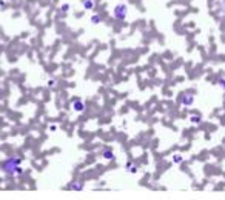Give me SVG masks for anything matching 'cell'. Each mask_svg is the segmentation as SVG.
Returning <instances> with one entry per match:
<instances>
[{"mask_svg": "<svg viewBox=\"0 0 225 200\" xmlns=\"http://www.w3.org/2000/svg\"><path fill=\"white\" fill-rule=\"evenodd\" d=\"M128 16V6L125 3H119V5L114 6V11H113V17L116 20H125Z\"/></svg>", "mask_w": 225, "mask_h": 200, "instance_id": "cell-2", "label": "cell"}, {"mask_svg": "<svg viewBox=\"0 0 225 200\" xmlns=\"http://www.w3.org/2000/svg\"><path fill=\"white\" fill-rule=\"evenodd\" d=\"M46 85H48V88H54V86L57 85V79H49Z\"/></svg>", "mask_w": 225, "mask_h": 200, "instance_id": "cell-14", "label": "cell"}, {"mask_svg": "<svg viewBox=\"0 0 225 200\" xmlns=\"http://www.w3.org/2000/svg\"><path fill=\"white\" fill-rule=\"evenodd\" d=\"M22 162H23V157L22 156H11V157H8L5 162H3V165H2L3 172H5L6 176H13L14 171H16V168L22 165Z\"/></svg>", "mask_w": 225, "mask_h": 200, "instance_id": "cell-1", "label": "cell"}, {"mask_svg": "<svg viewBox=\"0 0 225 200\" xmlns=\"http://www.w3.org/2000/svg\"><path fill=\"white\" fill-rule=\"evenodd\" d=\"M125 171H128L129 174H137L139 166H137L134 162H127V163H125Z\"/></svg>", "mask_w": 225, "mask_h": 200, "instance_id": "cell-6", "label": "cell"}, {"mask_svg": "<svg viewBox=\"0 0 225 200\" xmlns=\"http://www.w3.org/2000/svg\"><path fill=\"white\" fill-rule=\"evenodd\" d=\"M0 8H2V9H5V8H6V2H3V0H0Z\"/></svg>", "mask_w": 225, "mask_h": 200, "instance_id": "cell-17", "label": "cell"}, {"mask_svg": "<svg viewBox=\"0 0 225 200\" xmlns=\"http://www.w3.org/2000/svg\"><path fill=\"white\" fill-rule=\"evenodd\" d=\"M171 162H173L174 165H181L182 162H184V156H182V154H179V152L173 154V156H171Z\"/></svg>", "mask_w": 225, "mask_h": 200, "instance_id": "cell-7", "label": "cell"}, {"mask_svg": "<svg viewBox=\"0 0 225 200\" xmlns=\"http://www.w3.org/2000/svg\"><path fill=\"white\" fill-rule=\"evenodd\" d=\"M100 22H102V17L97 16V14H94V16L91 17V23H93V25H99Z\"/></svg>", "mask_w": 225, "mask_h": 200, "instance_id": "cell-12", "label": "cell"}, {"mask_svg": "<svg viewBox=\"0 0 225 200\" xmlns=\"http://www.w3.org/2000/svg\"><path fill=\"white\" fill-rule=\"evenodd\" d=\"M217 86H219L220 89H224V88H225V79H222V77H220L219 80H217Z\"/></svg>", "mask_w": 225, "mask_h": 200, "instance_id": "cell-15", "label": "cell"}, {"mask_svg": "<svg viewBox=\"0 0 225 200\" xmlns=\"http://www.w3.org/2000/svg\"><path fill=\"white\" fill-rule=\"evenodd\" d=\"M179 103H181L184 108L193 106V103H194V94L193 92H182L181 96H179Z\"/></svg>", "mask_w": 225, "mask_h": 200, "instance_id": "cell-3", "label": "cell"}, {"mask_svg": "<svg viewBox=\"0 0 225 200\" xmlns=\"http://www.w3.org/2000/svg\"><path fill=\"white\" fill-rule=\"evenodd\" d=\"M82 5H83V9H85V11H91V9H94L96 2H93V0H83Z\"/></svg>", "mask_w": 225, "mask_h": 200, "instance_id": "cell-8", "label": "cell"}, {"mask_svg": "<svg viewBox=\"0 0 225 200\" xmlns=\"http://www.w3.org/2000/svg\"><path fill=\"white\" fill-rule=\"evenodd\" d=\"M93 2H97V0H93Z\"/></svg>", "mask_w": 225, "mask_h": 200, "instance_id": "cell-19", "label": "cell"}, {"mask_svg": "<svg viewBox=\"0 0 225 200\" xmlns=\"http://www.w3.org/2000/svg\"><path fill=\"white\" fill-rule=\"evenodd\" d=\"M70 8H71L70 3H63V5L60 6V13H65V14H66L68 11H70Z\"/></svg>", "mask_w": 225, "mask_h": 200, "instance_id": "cell-13", "label": "cell"}, {"mask_svg": "<svg viewBox=\"0 0 225 200\" xmlns=\"http://www.w3.org/2000/svg\"><path fill=\"white\" fill-rule=\"evenodd\" d=\"M71 108H72V111H76V112H83L86 109V105L82 99H74L71 103Z\"/></svg>", "mask_w": 225, "mask_h": 200, "instance_id": "cell-5", "label": "cell"}, {"mask_svg": "<svg viewBox=\"0 0 225 200\" xmlns=\"http://www.w3.org/2000/svg\"><path fill=\"white\" fill-rule=\"evenodd\" d=\"M0 91H2V86H0Z\"/></svg>", "mask_w": 225, "mask_h": 200, "instance_id": "cell-18", "label": "cell"}, {"mask_svg": "<svg viewBox=\"0 0 225 200\" xmlns=\"http://www.w3.org/2000/svg\"><path fill=\"white\" fill-rule=\"evenodd\" d=\"M25 174V169L23 168H20V166H17L16 168V171H14V174H13V177H16V179H20L22 176Z\"/></svg>", "mask_w": 225, "mask_h": 200, "instance_id": "cell-11", "label": "cell"}, {"mask_svg": "<svg viewBox=\"0 0 225 200\" xmlns=\"http://www.w3.org/2000/svg\"><path fill=\"white\" fill-rule=\"evenodd\" d=\"M100 157L105 158L106 162H111L116 158V154H114V151L110 148V146H104V148L100 149Z\"/></svg>", "mask_w": 225, "mask_h": 200, "instance_id": "cell-4", "label": "cell"}, {"mask_svg": "<svg viewBox=\"0 0 225 200\" xmlns=\"http://www.w3.org/2000/svg\"><path fill=\"white\" fill-rule=\"evenodd\" d=\"M83 188H85L83 182H74V183L71 185V189H72V191H82Z\"/></svg>", "mask_w": 225, "mask_h": 200, "instance_id": "cell-10", "label": "cell"}, {"mask_svg": "<svg viewBox=\"0 0 225 200\" xmlns=\"http://www.w3.org/2000/svg\"><path fill=\"white\" fill-rule=\"evenodd\" d=\"M51 133H54V131H57V125H49V128H48Z\"/></svg>", "mask_w": 225, "mask_h": 200, "instance_id": "cell-16", "label": "cell"}, {"mask_svg": "<svg viewBox=\"0 0 225 200\" xmlns=\"http://www.w3.org/2000/svg\"><path fill=\"white\" fill-rule=\"evenodd\" d=\"M188 120L193 123V125H200V122H202V116H199V114H191Z\"/></svg>", "mask_w": 225, "mask_h": 200, "instance_id": "cell-9", "label": "cell"}]
</instances>
